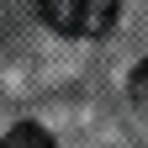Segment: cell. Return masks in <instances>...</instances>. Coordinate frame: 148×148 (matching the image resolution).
I'll return each instance as SVG.
<instances>
[{
    "mask_svg": "<svg viewBox=\"0 0 148 148\" xmlns=\"http://www.w3.org/2000/svg\"><path fill=\"white\" fill-rule=\"evenodd\" d=\"M37 16L58 37H106L122 16V0H37Z\"/></svg>",
    "mask_w": 148,
    "mask_h": 148,
    "instance_id": "6da1fadb",
    "label": "cell"
},
{
    "mask_svg": "<svg viewBox=\"0 0 148 148\" xmlns=\"http://www.w3.org/2000/svg\"><path fill=\"white\" fill-rule=\"evenodd\" d=\"M0 148H53V138L37 122H21V127H11V132L0 138Z\"/></svg>",
    "mask_w": 148,
    "mask_h": 148,
    "instance_id": "7a4b0ae2",
    "label": "cell"
},
{
    "mask_svg": "<svg viewBox=\"0 0 148 148\" xmlns=\"http://www.w3.org/2000/svg\"><path fill=\"white\" fill-rule=\"evenodd\" d=\"M127 90H132L138 101H148V58H143V64H138L132 74H127Z\"/></svg>",
    "mask_w": 148,
    "mask_h": 148,
    "instance_id": "3957f363",
    "label": "cell"
}]
</instances>
